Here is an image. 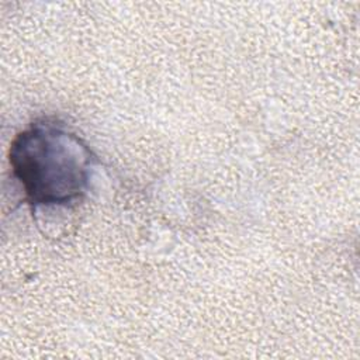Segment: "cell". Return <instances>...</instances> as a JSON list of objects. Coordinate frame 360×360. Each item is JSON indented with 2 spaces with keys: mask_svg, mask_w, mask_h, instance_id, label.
Segmentation results:
<instances>
[{
  "mask_svg": "<svg viewBox=\"0 0 360 360\" xmlns=\"http://www.w3.org/2000/svg\"><path fill=\"white\" fill-rule=\"evenodd\" d=\"M10 165L34 208L68 205L87 190L91 153L63 127L41 121L14 138Z\"/></svg>",
  "mask_w": 360,
  "mask_h": 360,
  "instance_id": "cell-1",
  "label": "cell"
}]
</instances>
